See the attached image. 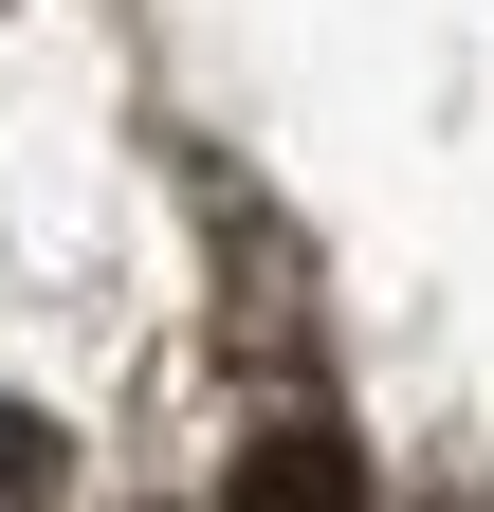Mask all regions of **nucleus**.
<instances>
[{
    "label": "nucleus",
    "instance_id": "obj_1",
    "mask_svg": "<svg viewBox=\"0 0 494 512\" xmlns=\"http://www.w3.org/2000/svg\"><path fill=\"white\" fill-rule=\"evenodd\" d=\"M220 512H385V494H366V458H348V421H330V403H275L257 439H238Z\"/></svg>",
    "mask_w": 494,
    "mask_h": 512
},
{
    "label": "nucleus",
    "instance_id": "obj_2",
    "mask_svg": "<svg viewBox=\"0 0 494 512\" xmlns=\"http://www.w3.org/2000/svg\"><path fill=\"white\" fill-rule=\"evenodd\" d=\"M0 512H55V421L0 403Z\"/></svg>",
    "mask_w": 494,
    "mask_h": 512
}]
</instances>
